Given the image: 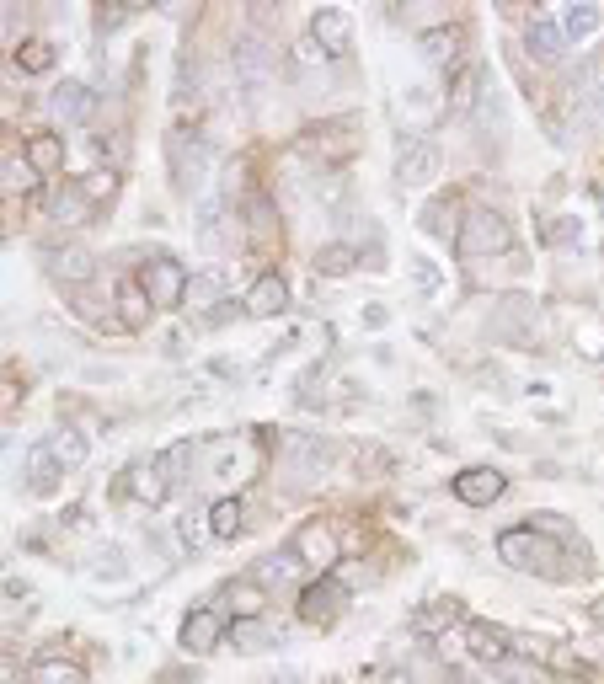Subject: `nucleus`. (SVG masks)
<instances>
[{
	"label": "nucleus",
	"instance_id": "19",
	"mask_svg": "<svg viewBox=\"0 0 604 684\" xmlns=\"http://www.w3.org/2000/svg\"><path fill=\"white\" fill-rule=\"evenodd\" d=\"M27 161H33L38 177H54V171L65 166V139H59V129H38L27 139Z\"/></svg>",
	"mask_w": 604,
	"mask_h": 684
},
{
	"label": "nucleus",
	"instance_id": "24",
	"mask_svg": "<svg viewBox=\"0 0 604 684\" xmlns=\"http://www.w3.org/2000/svg\"><path fill=\"white\" fill-rule=\"evenodd\" d=\"M311 268L327 273V278H348L353 268H359V252H353L348 241H327V246H321V252L311 257Z\"/></svg>",
	"mask_w": 604,
	"mask_h": 684
},
{
	"label": "nucleus",
	"instance_id": "13",
	"mask_svg": "<svg viewBox=\"0 0 604 684\" xmlns=\"http://www.w3.org/2000/svg\"><path fill=\"white\" fill-rule=\"evenodd\" d=\"M220 599H225V615L230 620H257L262 610H268V588H262L257 578H230L220 588Z\"/></svg>",
	"mask_w": 604,
	"mask_h": 684
},
{
	"label": "nucleus",
	"instance_id": "15",
	"mask_svg": "<svg viewBox=\"0 0 604 684\" xmlns=\"http://www.w3.org/2000/svg\"><path fill=\"white\" fill-rule=\"evenodd\" d=\"M524 43H530V54L535 59H546V65H556L572 43L562 33V22H551V17H530V33H524Z\"/></svg>",
	"mask_w": 604,
	"mask_h": 684
},
{
	"label": "nucleus",
	"instance_id": "7",
	"mask_svg": "<svg viewBox=\"0 0 604 684\" xmlns=\"http://www.w3.org/2000/svg\"><path fill=\"white\" fill-rule=\"evenodd\" d=\"M236 75H241V86H246V91L273 86V75H278V54H273V43L262 38V33H241V38H236Z\"/></svg>",
	"mask_w": 604,
	"mask_h": 684
},
{
	"label": "nucleus",
	"instance_id": "14",
	"mask_svg": "<svg viewBox=\"0 0 604 684\" xmlns=\"http://www.w3.org/2000/svg\"><path fill=\"white\" fill-rule=\"evenodd\" d=\"M246 316H257V321H268V316H284L289 310V284L278 273H262L252 289H246Z\"/></svg>",
	"mask_w": 604,
	"mask_h": 684
},
{
	"label": "nucleus",
	"instance_id": "10",
	"mask_svg": "<svg viewBox=\"0 0 604 684\" xmlns=\"http://www.w3.org/2000/svg\"><path fill=\"white\" fill-rule=\"evenodd\" d=\"M508 487V476L498 471V465H466V471L455 476V497L466 508H487V503H498Z\"/></svg>",
	"mask_w": 604,
	"mask_h": 684
},
{
	"label": "nucleus",
	"instance_id": "32",
	"mask_svg": "<svg viewBox=\"0 0 604 684\" xmlns=\"http://www.w3.org/2000/svg\"><path fill=\"white\" fill-rule=\"evenodd\" d=\"M33 684H86V668L70 658H43L33 668Z\"/></svg>",
	"mask_w": 604,
	"mask_h": 684
},
{
	"label": "nucleus",
	"instance_id": "31",
	"mask_svg": "<svg viewBox=\"0 0 604 684\" xmlns=\"http://www.w3.org/2000/svg\"><path fill=\"white\" fill-rule=\"evenodd\" d=\"M599 22H604V11H599V6H567V11H562V33H567V43L594 38V33H599Z\"/></svg>",
	"mask_w": 604,
	"mask_h": 684
},
{
	"label": "nucleus",
	"instance_id": "37",
	"mask_svg": "<svg viewBox=\"0 0 604 684\" xmlns=\"http://www.w3.org/2000/svg\"><path fill=\"white\" fill-rule=\"evenodd\" d=\"M54 449H59V460L75 471V465L86 460V433H81V428H59V433H54Z\"/></svg>",
	"mask_w": 604,
	"mask_h": 684
},
{
	"label": "nucleus",
	"instance_id": "40",
	"mask_svg": "<svg viewBox=\"0 0 604 684\" xmlns=\"http://www.w3.org/2000/svg\"><path fill=\"white\" fill-rule=\"evenodd\" d=\"M91 572H97L102 583H118V578H129V562H123V551L107 546V551H102V562H91Z\"/></svg>",
	"mask_w": 604,
	"mask_h": 684
},
{
	"label": "nucleus",
	"instance_id": "21",
	"mask_svg": "<svg viewBox=\"0 0 604 684\" xmlns=\"http://www.w3.org/2000/svg\"><path fill=\"white\" fill-rule=\"evenodd\" d=\"M118 316L129 332H145L150 316H156V305H150V294L139 289V278H129V284H118Z\"/></svg>",
	"mask_w": 604,
	"mask_h": 684
},
{
	"label": "nucleus",
	"instance_id": "42",
	"mask_svg": "<svg viewBox=\"0 0 604 684\" xmlns=\"http://www.w3.org/2000/svg\"><path fill=\"white\" fill-rule=\"evenodd\" d=\"M391 684H407V679H391Z\"/></svg>",
	"mask_w": 604,
	"mask_h": 684
},
{
	"label": "nucleus",
	"instance_id": "27",
	"mask_svg": "<svg viewBox=\"0 0 604 684\" xmlns=\"http://www.w3.org/2000/svg\"><path fill=\"white\" fill-rule=\"evenodd\" d=\"M455 43H460L455 27H428V33L417 38V54H423L428 65H449V59H455Z\"/></svg>",
	"mask_w": 604,
	"mask_h": 684
},
{
	"label": "nucleus",
	"instance_id": "41",
	"mask_svg": "<svg viewBox=\"0 0 604 684\" xmlns=\"http://www.w3.org/2000/svg\"><path fill=\"white\" fill-rule=\"evenodd\" d=\"M455 620H460V604H455V599L428 604V610H423V626H428V631H444V626H455Z\"/></svg>",
	"mask_w": 604,
	"mask_h": 684
},
{
	"label": "nucleus",
	"instance_id": "3",
	"mask_svg": "<svg viewBox=\"0 0 604 684\" xmlns=\"http://www.w3.org/2000/svg\"><path fill=\"white\" fill-rule=\"evenodd\" d=\"M188 284H193V278L182 273L177 257H166V252H156L150 262H139V289L150 294V305H156V310L188 305Z\"/></svg>",
	"mask_w": 604,
	"mask_h": 684
},
{
	"label": "nucleus",
	"instance_id": "2",
	"mask_svg": "<svg viewBox=\"0 0 604 684\" xmlns=\"http://www.w3.org/2000/svg\"><path fill=\"white\" fill-rule=\"evenodd\" d=\"M460 257L466 262H482V257H508V246H514V230H508L503 214L492 209H471L466 220H460Z\"/></svg>",
	"mask_w": 604,
	"mask_h": 684
},
{
	"label": "nucleus",
	"instance_id": "17",
	"mask_svg": "<svg viewBox=\"0 0 604 684\" xmlns=\"http://www.w3.org/2000/svg\"><path fill=\"white\" fill-rule=\"evenodd\" d=\"M300 567H305V556L300 551H273V556H262L252 578L262 588H289V583H300Z\"/></svg>",
	"mask_w": 604,
	"mask_h": 684
},
{
	"label": "nucleus",
	"instance_id": "29",
	"mask_svg": "<svg viewBox=\"0 0 604 684\" xmlns=\"http://www.w3.org/2000/svg\"><path fill=\"white\" fill-rule=\"evenodd\" d=\"M466 636H471V652H476V658H482L487 668H498V663L508 658V652H514V647H508V636H503V631H492V626H471Z\"/></svg>",
	"mask_w": 604,
	"mask_h": 684
},
{
	"label": "nucleus",
	"instance_id": "23",
	"mask_svg": "<svg viewBox=\"0 0 604 684\" xmlns=\"http://www.w3.org/2000/svg\"><path fill=\"white\" fill-rule=\"evenodd\" d=\"M294 551H300L305 562H316V567H332L337 556H343V551H337V535L327 530V524H311V530L300 535V546H294Z\"/></svg>",
	"mask_w": 604,
	"mask_h": 684
},
{
	"label": "nucleus",
	"instance_id": "1",
	"mask_svg": "<svg viewBox=\"0 0 604 684\" xmlns=\"http://www.w3.org/2000/svg\"><path fill=\"white\" fill-rule=\"evenodd\" d=\"M498 556L508 567H519V572H540V578H562V562H551V556H562V546H556L551 535H540V530H508L498 535Z\"/></svg>",
	"mask_w": 604,
	"mask_h": 684
},
{
	"label": "nucleus",
	"instance_id": "4",
	"mask_svg": "<svg viewBox=\"0 0 604 684\" xmlns=\"http://www.w3.org/2000/svg\"><path fill=\"white\" fill-rule=\"evenodd\" d=\"M391 113H396V129L401 134H412V139H428V129L439 123V113H444V102H439V91L433 86H401L396 91V102H391Z\"/></svg>",
	"mask_w": 604,
	"mask_h": 684
},
{
	"label": "nucleus",
	"instance_id": "38",
	"mask_svg": "<svg viewBox=\"0 0 604 684\" xmlns=\"http://www.w3.org/2000/svg\"><path fill=\"white\" fill-rule=\"evenodd\" d=\"M273 647V631H262V620H236V652H262Z\"/></svg>",
	"mask_w": 604,
	"mask_h": 684
},
{
	"label": "nucleus",
	"instance_id": "8",
	"mask_svg": "<svg viewBox=\"0 0 604 684\" xmlns=\"http://www.w3.org/2000/svg\"><path fill=\"white\" fill-rule=\"evenodd\" d=\"M177 642H182V652H193V658H209V652L225 642V615L214 610V604H198V610L182 615Z\"/></svg>",
	"mask_w": 604,
	"mask_h": 684
},
{
	"label": "nucleus",
	"instance_id": "34",
	"mask_svg": "<svg viewBox=\"0 0 604 684\" xmlns=\"http://www.w3.org/2000/svg\"><path fill=\"white\" fill-rule=\"evenodd\" d=\"M492 674L498 679H508V684H546V668H535V663H519L514 652H508V658L492 668Z\"/></svg>",
	"mask_w": 604,
	"mask_h": 684
},
{
	"label": "nucleus",
	"instance_id": "36",
	"mask_svg": "<svg viewBox=\"0 0 604 684\" xmlns=\"http://www.w3.org/2000/svg\"><path fill=\"white\" fill-rule=\"evenodd\" d=\"M177 540L188 551H204V540H214V530H209V513H188V519L177 524Z\"/></svg>",
	"mask_w": 604,
	"mask_h": 684
},
{
	"label": "nucleus",
	"instance_id": "5",
	"mask_svg": "<svg viewBox=\"0 0 604 684\" xmlns=\"http://www.w3.org/2000/svg\"><path fill=\"white\" fill-rule=\"evenodd\" d=\"M43 268L65 289H86L91 278H97V252H86L81 241H54L49 252H43Z\"/></svg>",
	"mask_w": 604,
	"mask_h": 684
},
{
	"label": "nucleus",
	"instance_id": "28",
	"mask_svg": "<svg viewBox=\"0 0 604 684\" xmlns=\"http://www.w3.org/2000/svg\"><path fill=\"white\" fill-rule=\"evenodd\" d=\"M81 193H86L91 209H113V198H118V171H113V166H97L91 177H81Z\"/></svg>",
	"mask_w": 604,
	"mask_h": 684
},
{
	"label": "nucleus",
	"instance_id": "20",
	"mask_svg": "<svg viewBox=\"0 0 604 684\" xmlns=\"http://www.w3.org/2000/svg\"><path fill=\"white\" fill-rule=\"evenodd\" d=\"M476 91H482V75H476L471 65H460L455 75H449V91H444V113L449 118H466L476 107Z\"/></svg>",
	"mask_w": 604,
	"mask_h": 684
},
{
	"label": "nucleus",
	"instance_id": "25",
	"mask_svg": "<svg viewBox=\"0 0 604 684\" xmlns=\"http://www.w3.org/2000/svg\"><path fill=\"white\" fill-rule=\"evenodd\" d=\"M11 59H17V70H27V75H43V70H54L59 43H49V38H22Z\"/></svg>",
	"mask_w": 604,
	"mask_h": 684
},
{
	"label": "nucleus",
	"instance_id": "39",
	"mask_svg": "<svg viewBox=\"0 0 604 684\" xmlns=\"http://www.w3.org/2000/svg\"><path fill=\"white\" fill-rule=\"evenodd\" d=\"M33 182H38L33 161H27V155H22V161H11V155H6V193H27Z\"/></svg>",
	"mask_w": 604,
	"mask_h": 684
},
{
	"label": "nucleus",
	"instance_id": "35",
	"mask_svg": "<svg viewBox=\"0 0 604 684\" xmlns=\"http://www.w3.org/2000/svg\"><path fill=\"white\" fill-rule=\"evenodd\" d=\"M407 268H412V284H417V289H423V294H428V300H433V294H439V289H444V273H439V268H433V257H423V252H412V262H407Z\"/></svg>",
	"mask_w": 604,
	"mask_h": 684
},
{
	"label": "nucleus",
	"instance_id": "18",
	"mask_svg": "<svg viewBox=\"0 0 604 684\" xmlns=\"http://www.w3.org/2000/svg\"><path fill=\"white\" fill-rule=\"evenodd\" d=\"M417 230L423 236H439V241H460V225H455V198H428L423 214H417Z\"/></svg>",
	"mask_w": 604,
	"mask_h": 684
},
{
	"label": "nucleus",
	"instance_id": "22",
	"mask_svg": "<svg viewBox=\"0 0 604 684\" xmlns=\"http://www.w3.org/2000/svg\"><path fill=\"white\" fill-rule=\"evenodd\" d=\"M86 107H91V86H86V81H59V86L49 91V113L65 118V123L86 118Z\"/></svg>",
	"mask_w": 604,
	"mask_h": 684
},
{
	"label": "nucleus",
	"instance_id": "16",
	"mask_svg": "<svg viewBox=\"0 0 604 684\" xmlns=\"http://www.w3.org/2000/svg\"><path fill=\"white\" fill-rule=\"evenodd\" d=\"M343 610V588H337L332 578H321V583H311L305 588V599H300V615L311 620V626H327V620Z\"/></svg>",
	"mask_w": 604,
	"mask_h": 684
},
{
	"label": "nucleus",
	"instance_id": "11",
	"mask_svg": "<svg viewBox=\"0 0 604 684\" xmlns=\"http://www.w3.org/2000/svg\"><path fill=\"white\" fill-rule=\"evenodd\" d=\"M65 471H70V465L59 460L54 439H43V444L27 449V492H33V497H54L59 481H65Z\"/></svg>",
	"mask_w": 604,
	"mask_h": 684
},
{
	"label": "nucleus",
	"instance_id": "33",
	"mask_svg": "<svg viewBox=\"0 0 604 684\" xmlns=\"http://www.w3.org/2000/svg\"><path fill=\"white\" fill-rule=\"evenodd\" d=\"M70 310H75L81 321H91V326L113 316V310H107V294H102V289H91V284H86V289H70Z\"/></svg>",
	"mask_w": 604,
	"mask_h": 684
},
{
	"label": "nucleus",
	"instance_id": "30",
	"mask_svg": "<svg viewBox=\"0 0 604 684\" xmlns=\"http://www.w3.org/2000/svg\"><path fill=\"white\" fill-rule=\"evenodd\" d=\"M241 497H220V503H209V530L214 540H236L241 535Z\"/></svg>",
	"mask_w": 604,
	"mask_h": 684
},
{
	"label": "nucleus",
	"instance_id": "12",
	"mask_svg": "<svg viewBox=\"0 0 604 684\" xmlns=\"http://www.w3.org/2000/svg\"><path fill=\"white\" fill-rule=\"evenodd\" d=\"M311 38L327 49V59H343L353 49V17L337 6H321V11H311Z\"/></svg>",
	"mask_w": 604,
	"mask_h": 684
},
{
	"label": "nucleus",
	"instance_id": "9",
	"mask_svg": "<svg viewBox=\"0 0 604 684\" xmlns=\"http://www.w3.org/2000/svg\"><path fill=\"white\" fill-rule=\"evenodd\" d=\"M305 150H311L316 161L337 166V161H343V155H353V150H359V118H337V123H321V129H311V134H305Z\"/></svg>",
	"mask_w": 604,
	"mask_h": 684
},
{
	"label": "nucleus",
	"instance_id": "6",
	"mask_svg": "<svg viewBox=\"0 0 604 684\" xmlns=\"http://www.w3.org/2000/svg\"><path fill=\"white\" fill-rule=\"evenodd\" d=\"M439 145L433 139H412V134H396V188H423V182L439 171Z\"/></svg>",
	"mask_w": 604,
	"mask_h": 684
},
{
	"label": "nucleus",
	"instance_id": "26",
	"mask_svg": "<svg viewBox=\"0 0 604 684\" xmlns=\"http://www.w3.org/2000/svg\"><path fill=\"white\" fill-rule=\"evenodd\" d=\"M220 294H225V273L220 268H209V273H193V284H188V310H220Z\"/></svg>",
	"mask_w": 604,
	"mask_h": 684
}]
</instances>
